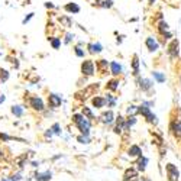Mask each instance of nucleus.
Segmentation results:
<instances>
[{"label": "nucleus", "mask_w": 181, "mask_h": 181, "mask_svg": "<svg viewBox=\"0 0 181 181\" xmlns=\"http://www.w3.org/2000/svg\"><path fill=\"white\" fill-rule=\"evenodd\" d=\"M73 123L78 128V130L81 132V135H84V136H90V126H92V120H88L87 118H84L81 113H75V115H73Z\"/></svg>", "instance_id": "obj_1"}, {"label": "nucleus", "mask_w": 181, "mask_h": 181, "mask_svg": "<svg viewBox=\"0 0 181 181\" xmlns=\"http://www.w3.org/2000/svg\"><path fill=\"white\" fill-rule=\"evenodd\" d=\"M94 71H96L94 62L92 59H84L81 64V74L84 77H92V75H94Z\"/></svg>", "instance_id": "obj_2"}, {"label": "nucleus", "mask_w": 181, "mask_h": 181, "mask_svg": "<svg viewBox=\"0 0 181 181\" xmlns=\"http://www.w3.org/2000/svg\"><path fill=\"white\" fill-rule=\"evenodd\" d=\"M138 107H139V115H142V116L145 118L146 122H149V123H156V122H158V120H156V116L151 112V107L145 106L144 103H142L141 106H138Z\"/></svg>", "instance_id": "obj_3"}, {"label": "nucleus", "mask_w": 181, "mask_h": 181, "mask_svg": "<svg viewBox=\"0 0 181 181\" xmlns=\"http://www.w3.org/2000/svg\"><path fill=\"white\" fill-rule=\"evenodd\" d=\"M165 174H167L168 181H178V178H180V171H178L177 165H174L171 162L165 165Z\"/></svg>", "instance_id": "obj_4"}, {"label": "nucleus", "mask_w": 181, "mask_h": 181, "mask_svg": "<svg viewBox=\"0 0 181 181\" xmlns=\"http://www.w3.org/2000/svg\"><path fill=\"white\" fill-rule=\"evenodd\" d=\"M28 103H29V106H31L33 110H36V112H43V110H45L43 100H42L41 97H38V96H32V97H29Z\"/></svg>", "instance_id": "obj_5"}, {"label": "nucleus", "mask_w": 181, "mask_h": 181, "mask_svg": "<svg viewBox=\"0 0 181 181\" xmlns=\"http://www.w3.org/2000/svg\"><path fill=\"white\" fill-rule=\"evenodd\" d=\"M178 48H180V42L178 39H172L170 43H168V47H167V54L171 57V58H177L178 57Z\"/></svg>", "instance_id": "obj_6"}, {"label": "nucleus", "mask_w": 181, "mask_h": 181, "mask_svg": "<svg viewBox=\"0 0 181 181\" xmlns=\"http://www.w3.org/2000/svg\"><path fill=\"white\" fill-rule=\"evenodd\" d=\"M61 103H62V99H61V96H59V94L51 93V94L48 96V104H49V107H51V109H57V107H59V106H61Z\"/></svg>", "instance_id": "obj_7"}, {"label": "nucleus", "mask_w": 181, "mask_h": 181, "mask_svg": "<svg viewBox=\"0 0 181 181\" xmlns=\"http://www.w3.org/2000/svg\"><path fill=\"white\" fill-rule=\"evenodd\" d=\"M170 130H171V133L174 135V136H181V120L177 119V118L174 120H171Z\"/></svg>", "instance_id": "obj_8"}, {"label": "nucleus", "mask_w": 181, "mask_h": 181, "mask_svg": "<svg viewBox=\"0 0 181 181\" xmlns=\"http://www.w3.org/2000/svg\"><path fill=\"white\" fill-rule=\"evenodd\" d=\"M138 180V170L136 168H128L123 174V181H136Z\"/></svg>", "instance_id": "obj_9"}, {"label": "nucleus", "mask_w": 181, "mask_h": 181, "mask_svg": "<svg viewBox=\"0 0 181 181\" xmlns=\"http://www.w3.org/2000/svg\"><path fill=\"white\" fill-rule=\"evenodd\" d=\"M145 45H146L149 52H155V51H158V48H160V43L156 42V39L154 36H148L146 41H145Z\"/></svg>", "instance_id": "obj_10"}, {"label": "nucleus", "mask_w": 181, "mask_h": 181, "mask_svg": "<svg viewBox=\"0 0 181 181\" xmlns=\"http://www.w3.org/2000/svg\"><path fill=\"white\" fill-rule=\"evenodd\" d=\"M128 154L130 158H141L142 156V149L139 145H130V148L128 149Z\"/></svg>", "instance_id": "obj_11"}, {"label": "nucleus", "mask_w": 181, "mask_h": 181, "mask_svg": "<svg viewBox=\"0 0 181 181\" xmlns=\"http://www.w3.org/2000/svg\"><path fill=\"white\" fill-rule=\"evenodd\" d=\"M138 84H139V87L142 88V92H149V90L154 87V83H152L149 78H139V80H138Z\"/></svg>", "instance_id": "obj_12"}, {"label": "nucleus", "mask_w": 181, "mask_h": 181, "mask_svg": "<svg viewBox=\"0 0 181 181\" xmlns=\"http://www.w3.org/2000/svg\"><path fill=\"white\" fill-rule=\"evenodd\" d=\"M100 119H102L103 123H106V125H112L113 122H115V115H113V112H112V110H107V112H104L103 115L100 116Z\"/></svg>", "instance_id": "obj_13"}, {"label": "nucleus", "mask_w": 181, "mask_h": 181, "mask_svg": "<svg viewBox=\"0 0 181 181\" xmlns=\"http://www.w3.org/2000/svg\"><path fill=\"white\" fill-rule=\"evenodd\" d=\"M126 128V119L122 118V116H118L116 118V128H115V133H122V130H125Z\"/></svg>", "instance_id": "obj_14"}, {"label": "nucleus", "mask_w": 181, "mask_h": 181, "mask_svg": "<svg viewBox=\"0 0 181 181\" xmlns=\"http://www.w3.org/2000/svg\"><path fill=\"white\" fill-rule=\"evenodd\" d=\"M92 104L96 107V109H103L106 106V97H102V96H94L92 99Z\"/></svg>", "instance_id": "obj_15"}, {"label": "nucleus", "mask_w": 181, "mask_h": 181, "mask_svg": "<svg viewBox=\"0 0 181 181\" xmlns=\"http://www.w3.org/2000/svg\"><path fill=\"white\" fill-rule=\"evenodd\" d=\"M122 71H123V68H122V65L119 62H116V61H112L110 62V73L115 75V77L119 75V74H122Z\"/></svg>", "instance_id": "obj_16"}, {"label": "nucleus", "mask_w": 181, "mask_h": 181, "mask_svg": "<svg viewBox=\"0 0 181 181\" xmlns=\"http://www.w3.org/2000/svg\"><path fill=\"white\" fill-rule=\"evenodd\" d=\"M87 48H88V52L90 54H100L103 51V47H102V43L100 42H96V43H88L87 45Z\"/></svg>", "instance_id": "obj_17"}, {"label": "nucleus", "mask_w": 181, "mask_h": 181, "mask_svg": "<svg viewBox=\"0 0 181 181\" xmlns=\"http://www.w3.org/2000/svg\"><path fill=\"white\" fill-rule=\"evenodd\" d=\"M51 178H52V172H51V171L36 172V174H35V180H36V181H49Z\"/></svg>", "instance_id": "obj_18"}, {"label": "nucleus", "mask_w": 181, "mask_h": 181, "mask_svg": "<svg viewBox=\"0 0 181 181\" xmlns=\"http://www.w3.org/2000/svg\"><path fill=\"white\" fill-rule=\"evenodd\" d=\"M107 67H110V64H109L106 59H99V61L96 62V68L100 71V74L107 73Z\"/></svg>", "instance_id": "obj_19"}, {"label": "nucleus", "mask_w": 181, "mask_h": 181, "mask_svg": "<svg viewBox=\"0 0 181 181\" xmlns=\"http://www.w3.org/2000/svg\"><path fill=\"white\" fill-rule=\"evenodd\" d=\"M64 10L68 12V13H78L80 12V6L77 3H67L64 6Z\"/></svg>", "instance_id": "obj_20"}, {"label": "nucleus", "mask_w": 181, "mask_h": 181, "mask_svg": "<svg viewBox=\"0 0 181 181\" xmlns=\"http://www.w3.org/2000/svg\"><path fill=\"white\" fill-rule=\"evenodd\" d=\"M107 90H110V92H116V90L119 88V80L118 78H112L107 81Z\"/></svg>", "instance_id": "obj_21"}, {"label": "nucleus", "mask_w": 181, "mask_h": 181, "mask_svg": "<svg viewBox=\"0 0 181 181\" xmlns=\"http://www.w3.org/2000/svg\"><path fill=\"white\" fill-rule=\"evenodd\" d=\"M132 70H133V75H139V59H138V55H133V58H132Z\"/></svg>", "instance_id": "obj_22"}, {"label": "nucleus", "mask_w": 181, "mask_h": 181, "mask_svg": "<svg viewBox=\"0 0 181 181\" xmlns=\"http://www.w3.org/2000/svg\"><path fill=\"white\" fill-rule=\"evenodd\" d=\"M156 31L160 32L161 35H164L165 32H168V31H170V26H168V23H167L165 20H161L160 23H158V26H156Z\"/></svg>", "instance_id": "obj_23"}, {"label": "nucleus", "mask_w": 181, "mask_h": 181, "mask_svg": "<svg viewBox=\"0 0 181 181\" xmlns=\"http://www.w3.org/2000/svg\"><path fill=\"white\" fill-rule=\"evenodd\" d=\"M81 115L84 116V118H87L88 120H92V119H94V113H93V110L90 109V107H83V110H81Z\"/></svg>", "instance_id": "obj_24"}, {"label": "nucleus", "mask_w": 181, "mask_h": 181, "mask_svg": "<svg viewBox=\"0 0 181 181\" xmlns=\"http://www.w3.org/2000/svg\"><path fill=\"white\" fill-rule=\"evenodd\" d=\"M146 164H148V158H146V156H141L139 161H138V164H136V165H138L136 170H138V171H145Z\"/></svg>", "instance_id": "obj_25"}, {"label": "nucleus", "mask_w": 181, "mask_h": 181, "mask_svg": "<svg viewBox=\"0 0 181 181\" xmlns=\"http://www.w3.org/2000/svg\"><path fill=\"white\" fill-rule=\"evenodd\" d=\"M59 22L62 23V26H65V28H71L73 26V20L70 19V16H67V15L61 16L59 17Z\"/></svg>", "instance_id": "obj_26"}, {"label": "nucleus", "mask_w": 181, "mask_h": 181, "mask_svg": "<svg viewBox=\"0 0 181 181\" xmlns=\"http://www.w3.org/2000/svg\"><path fill=\"white\" fill-rule=\"evenodd\" d=\"M106 104H107V107H115L116 106V97L113 94H107L106 96Z\"/></svg>", "instance_id": "obj_27"}, {"label": "nucleus", "mask_w": 181, "mask_h": 181, "mask_svg": "<svg viewBox=\"0 0 181 181\" xmlns=\"http://www.w3.org/2000/svg\"><path fill=\"white\" fill-rule=\"evenodd\" d=\"M10 110H12V113L16 118H20L22 115H23V107H22V106H12Z\"/></svg>", "instance_id": "obj_28"}, {"label": "nucleus", "mask_w": 181, "mask_h": 181, "mask_svg": "<svg viewBox=\"0 0 181 181\" xmlns=\"http://www.w3.org/2000/svg\"><path fill=\"white\" fill-rule=\"evenodd\" d=\"M152 77L155 78L156 83H164V81H165V75H164L162 73H160V71H154V73H152Z\"/></svg>", "instance_id": "obj_29"}, {"label": "nucleus", "mask_w": 181, "mask_h": 181, "mask_svg": "<svg viewBox=\"0 0 181 181\" xmlns=\"http://www.w3.org/2000/svg\"><path fill=\"white\" fill-rule=\"evenodd\" d=\"M138 113H139V107H138V106H133V104H132V106L128 107V115H129V116H136Z\"/></svg>", "instance_id": "obj_30"}, {"label": "nucleus", "mask_w": 181, "mask_h": 181, "mask_svg": "<svg viewBox=\"0 0 181 181\" xmlns=\"http://www.w3.org/2000/svg\"><path fill=\"white\" fill-rule=\"evenodd\" d=\"M48 39L51 41V45L54 49H58L61 47V38H48Z\"/></svg>", "instance_id": "obj_31"}, {"label": "nucleus", "mask_w": 181, "mask_h": 181, "mask_svg": "<svg viewBox=\"0 0 181 181\" xmlns=\"http://www.w3.org/2000/svg\"><path fill=\"white\" fill-rule=\"evenodd\" d=\"M74 52H75V55H77V57H80V58H84V55H85V51L80 47V45L74 48Z\"/></svg>", "instance_id": "obj_32"}, {"label": "nucleus", "mask_w": 181, "mask_h": 181, "mask_svg": "<svg viewBox=\"0 0 181 181\" xmlns=\"http://www.w3.org/2000/svg\"><path fill=\"white\" fill-rule=\"evenodd\" d=\"M51 130L54 132V135H61V126H59V123H54L52 126H51Z\"/></svg>", "instance_id": "obj_33"}, {"label": "nucleus", "mask_w": 181, "mask_h": 181, "mask_svg": "<svg viewBox=\"0 0 181 181\" xmlns=\"http://www.w3.org/2000/svg\"><path fill=\"white\" fill-rule=\"evenodd\" d=\"M77 141L80 144H88L90 142V138L88 136H84V135H80V136H77Z\"/></svg>", "instance_id": "obj_34"}, {"label": "nucleus", "mask_w": 181, "mask_h": 181, "mask_svg": "<svg viewBox=\"0 0 181 181\" xmlns=\"http://www.w3.org/2000/svg\"><path fill=\"white\" fill-rule=\"evenodd\" d=\"M73 39H74V33H70V32H68V33H65V39H64L65 43H70Z\"/></svg>", "instance_id": "obj_35"}, {"label": "nucleus", "mask_w": 181, "mask_h": 181, "mask_svg": "<svg viewBox=\"0 0 181 181\" xmlns=\"http://www.w3.org/2000/svg\"><path fill=\"white\" fill-rule=\"evenodd\" d=\"M9 78V73L7 71H0V81H6Z\"/></svg>", "instance_id": "obj_36"}, {"label": "nucleus", "mask_w": 181, "mask_h": 181, "mask_svg": "<svg viewBox=\"0 0 181 181\" xmlns=\"http://www.w3.org/2000/svg\"><path fill=\"white\" fill-rule=\"evenodd\" d=\"M33 15H35V13H29V15H28V16H26V17H25L23 20H22V23H23V25H26L28 22H29V20H31V19L33 17Z\"/></svg>", "instance_id": "obj_37"}, {"label": "nucleus", "mask_w": 181, "mask_h": 181, "mask_svg": "<svg viewBox=\"0 0 181 181\" xmlns=\"http://www.w3.org/2000/svg\"><path fill=\"white\" fill-rule=\"evenodd\" d=\"M10 178H12L13 181H19V180H22V174H20V172H16V174H13Z\"/></svg>", "instance_id": "obj_38"}, {"label": "nucleus", "mask_w": 181, "mask_h": 181, "mask_svg": "<svg viewBox=\"0 0 181 181\" xmlns=\"http://www.w3.org/2000/svg\"><path fill=\"white\" fill-rule=\"evenodd\" d=\"M0 139L2 141H10L12 136H9V135H6V133H0Z\"/></svg>", "instance_id": "obj_39"}, {"label": "nucleus", "mask_w": 181, "mask_h": 181, "mask_svg": "<svg viewBox=\"0 0 181 181\" xmlns=\"http://www.w3.org/2000/svg\"><path fill=\"white\" fill-rule=\"evenodd\" d=\"M52 135H54V132H52V130H51V128H49V129L47 130V133H45V138H51Z\"/></svg>", "instance_id": "obj_40"}, {"label": "nucleus", "mask_w": 181, "mask_h": 181, "mask_svg": "<svg viewBox=\"0 0 181 181\" xmlns=\"http://www.w3.org/2000/svg\"><path fill=\"white\" fill-rule=\"evenodd\" d=\"M45 7H48V9H54V5H52V3H49V2H47V3H45Z\"/></svg>", "instance_id": "obj_41"}, {"label": "nucleus", "mask_w": 181, "mask_h": 181, "mask_svg": "<svg viewBox=\"0 0 181 181\" xmlns=\"http://www.w3.org/2000/svg\"><path fill=\"white\" fill-rule=\"evenodd\" d=\"M136 181H151V180H148V178H145V177H142V178H138Z\"/></svg>", "instance_id": "obj_42"}, {"label": "nucleus", "mask_w": 181, "mask_h": 181, "mask_svg": "<svg viewBox=\"0 0 181 181\" xmlns=\"http://www.w3.org/2000/svg\"><path fill=\"white\" fill-rule=\"evenodd\" d=\"M5 100H6V97H5V96H3V94H2V96H0V103H3V102H5Z\"/></svg>", "instance_id": "obj_43"}, {"label": "nucleus", "mask_w": 181, "mask_h": 181, "mask_svg": "<svg viewBox=\"0 0 181 181\" xmlns=\"http://www.w3.org/2000/svg\"><path fill=\"white\" fill-rule=\"evenodd\" d=\"M2 181H13V180H12V178H7V177H3Z\"/></svg>", "instance_id": "obj_44"}, {"label": "nucleus", "mask_w": 181, "mask_h": 181, "mask_svg": "<svg viewBox=\"0 0 181 181\" xmlns=\"http://www.w3.org/2000/svg\"><path fill=\"white\" fill-rule=\"evenodd\" d=\"M155 2H156V0H148V3H149V5H154Z\"/></svg>", "instance_id": "obj_45"}, {"label": "nucleus", "mask_w": 181, "mask_h": 181, "mask_svg": "<svg viewBox=\"0 0 181 181\" xmlns=\"http://www.w3.org/2000/svg\"><path fill=\"white\" fill-rule=\"evenodd\" d=\"M32 167H39V162H32Z\"/></svg>", "instance_id": "obj_46"}, {"label": "nucleus", "mask_w": 181, "mask_h": 181, "mask_svg": "<svg viewBox=\"0 0 181 181\" xmlns=\"http://www.w3.org/2000/svg\"><path fill=\"white\" fill-rule=\"evenodd\" d=\"M2 156H3V151H2V149H0V158H2Z\"/></svg>", "instance_id": "obj_47"}]
</instances>
